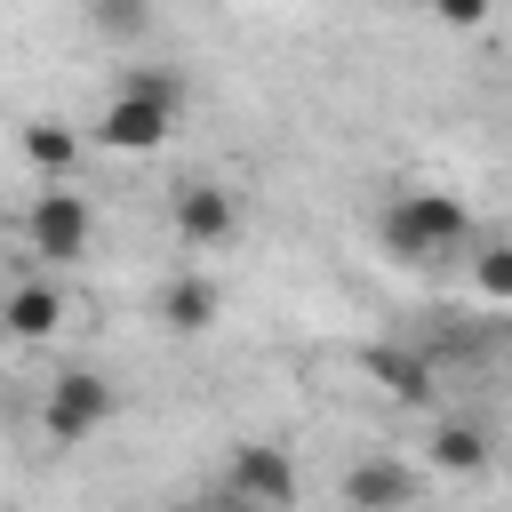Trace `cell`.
I'll use <instances>...</instances> for the list:
<instances>
[{
  "label": "cell",
  "instance_id": "3957f363",
  "mask_svg": "<svg viewBox=\"0 0 512 512\" xmlns=\"http://www.w3.org/2000/svg\"><path fill=\"white\" fill-rule=\"evenodd\" d=\"M88 240H96V208H88V192H72V184L32 192V208H24V248H32L40 264H80Z\"/></svg>",
  "mask_w": 512,
  "mask_h": 512
},
{
  "label": "cell",
  "instance_id": "ba28073f",
  "mask_svg": "<svg viewBox=\"0 0 512 512\" xmlns=\"http://www.w3.org/2000/svg\"><path fill=\"white\" fill-rule=\"evenodd\" d=\"M64 320H72V296H64L56 280H16V288L0 296V328H8L16 344H48V336H64Z\"/></svg>",
  "mask_w": 512,
  "mask_h": 512
},
{
  "label": "cell",
  "instance_id": "e0dca14e",
  "mask_svg": "<svg viewBox=\"0 0 512 512\" xmlns=\"http://www.w3.org/2000/svg\"><path fill=\"white\" fill-rule=\"evenodd\" d=\"M200 512H248V504H232V496H224V504H200Z\"/></svg>",
  "mask_w": 512,
  "mask_h": 512
},
{
  "label": "cell",
  "instance_id": "9c48e42d",
  "mask_svg": "<svg viewBox=\"0 0 512 512\" xmlns=\"http://www.w3.org/2000/svg\"><path fill=\"white\" fill-rule=\"evenodd\" d=\"M368 376H376L400 408H432V400H440V360L416 352V344H376V352H368Z\"/></svg>",
  "mask_w": 512,
  "mask_h": 512
},
{
  "label": "cell",
  "instance_id": "8992f818",
  "mask_svg": "<svg viewBox=\"0 0 512 512\" xmlns=\"http://www.w3.org/2000/svg\"><path fill=\"white\" fill-rule=\"evenodd\" d=\"M168 136H176V112H160V104H144V96H120V88H112L104 112H96V144H104V152H128V160H136V152H160Z\"/></svg>",
  "mask_w": 512,
  "mask_h": 512
},
{
  "label": "cell",
  "instance_id": "8fae6325",
  "mask_svg": "<svg viewBox=\"0 0 512 512\" xmlns=\"http://www.w3.org/2000/svg\"><path fill=\"white\" fill-rule=\"evenodd\" d=\"M16 144H24V160L48 176V184H72V168H80V128H64V120H24L16 128Z\"/></svg>",
  "mask_w": 512,
  "mask_h": 512
},
{
  "label": "cell",
  "instance_id": "277c9868",
  "mask_svg": "<svg viewBox=\"0 0 512 512\" xmlns=\"http://www.w3.org/2000/svg\"><path fill=\"white\" fill-rule=\"evenodd\" d=\"M168 232H176L184 248H224V240L240 232V192L216 184V176H184V184L168 192Z\"/></svg>",
  "mask_w": 512,
  "mask_h": 512
},
{
  "label": "cell",
  "instance_id": "30bf717a",
  "mask_svg": "<svg viewBox=\"0 0 512 512\" xmlns=\"http://www.w3.org/2000/svg\"><path fill=\"white\" fill-rule=\"evenodd\" d=\"M152 312H160V328H168V336H208V328H216V312H224V288H216L208 272H176V280L160 288V304H152Z\"/></svg>",
  "mask_w": 512,
  "mask_h": 512
},
{
  "label": "cell",
  "instance_id": "52a82bcc",
  "mask_svg": "<svg viewBox=\"0 0 512 512\" xmlns=\"http://www.w3.org/2000/svg\"><path fill=\"white\" fill-rule=\"evenodd\" d=\"M416 496H424V480L400 456H360L344 472V512H416Z\"/></svg>",
  "mask_w": 512,
  "mask_h": 512
},
{
  "label": "cell",
  "instance_id": "4fadbf2b",
  "mask_svg": "<svg viewBox=\"0 0 512 512\" xmlns=\"http://www.w3.org/2000/svg\"><path fill=\"white\" fill-rule=\"evenodd\" d=\"M120 96H144V104H160V112H184V72H168V64H120V80H112Z\"/></svg>",
  "mask_w": 512,
  "mask_h": 512
},
{
  "label": "cell",
  "instance_id": "2e32d148",
  "mask_svg": "<svg viewBox=\"0 0 512 512\" xmlns=\"http://www.w3.org/2000/svg\"><path fill=\"white\" fill-rule=\"evenodd\" d=\"M440 24H456V32H472V24H488V0H424Z\"/></svg>",
  "mask_w": 512,
  "mask_h": 512
},
{
  "label": "cell",
  "instance_id": "7a4b0ae2",
  "mask_svg": "<svg viewBox=\"0 0 512 512\" xmlns=\"http://www.w3.org/2000/svg\"><path fill=\"white\" fill-rule=\"evenodd\" d=\"M112 416H120V392H112V376H96V368H64V376L48 384V400H40V432H48L56 448L96 440Z\"/></svg>",
  "mask_w": 512,
  "mask_h": 512
},
{
  "label": "cell",
  "instance_id": "9a60e30c",
  "mask_svg": "<svg viewBox=\"0 0 512 512\" xmlns=\"http://www.w3.org/2000/svg\"><path fill=\"white\" fill-rule=\"evenodd\" d=\"M472 272H480V296H488V304H504V296H512V248H504V240H480Z\"/></svg>",
  "mask_w": 512,
  "mask_h": 512
},
{
  "label": "cell",
  "instance_id": "7c38bea8",
  "mask_svg": "<svg viewBox=\"0 0 512 512\" xmlns=\"http://www.w3.org/2000/svg\"><path fill=\"white\" fill-rule=\"evenodd\" d=\"M432 464L440 472H488V432L472 416H440L432 424Z\"/></svg>",
  "mask_w": 512,
  "mask_h": 512
},
{
  "label": "cell",
  "instance_id": "5bb4252c",
  "mask_svg": "<svg viewBox=\"0 0 512 512\" xmlns=\"http://www.w3.org/2000/svg\"><path fill=\"white\" fill-rule=\"evenodd\" d=\"M88 24L112 40V48H136L152 32V0H88Z\"/></svg>",
  "mask_w": 512,
  "mask_h": 512
},
{
  "label": "cell",
  "instance_id": "5b68a950",
  "mask_svg": "<svg viewBox=\"0 0 512 512\" xmlns=\"http://www.w3.org/2000/svg\"><path fill=\"white\" fill-rule=\"evenodd\" d=\"M224 480H232V504H248V512H288L296 504V456L280 440H240Z\"/></svg>",
  "mask_w": 512,
  "mask_h": 512
},
{
  "label": "cell",
  "instance_id": "6da1fadb",
  "mask_svg": "<svg viewBox=\"0 0 512 512\" xmlns=\"http://www.w3.org/2000/svg\"><path fill=\"white\" fill-rule=\"evenodd\" d=\"M376 240H384L400 264H448V256L472 248V208H464L456 192H440V184H408V192L384 200Z\"/></svg>",
  "mask_w": 512,
  "mask_h": 512
}]
</instances>
